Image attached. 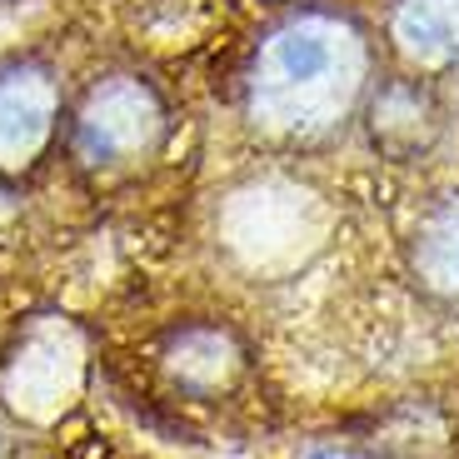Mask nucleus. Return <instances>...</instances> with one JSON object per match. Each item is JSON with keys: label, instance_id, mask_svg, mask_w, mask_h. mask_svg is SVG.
Listing matches in <instances>:
<instances>
[{"label": "nucleus", "instance_id": "obj_1", "mask_svg": "<svg viewBox=\"0 0 459 459\" xmlns=\"http://www.w3.org/2000/svg\"><path fill=\"white\" fill-rule=\"evenodd\" d=\"M365 85V40L325 11L290 15L260 40L250 70V110L270 130L315 135L334 126Z\"/></svg>", "mask_w": 459, "mask_h": 459}, {"label": "nucleus", "instance_id": "obj_2", "mask_svg": "<svg viewBox=\"0 0 459 459\" xmlns=\"http://www.w3.org/2000/svg\"><path fill=\"white\" fill-rule=\"evenodd\" d=\"M165 135V105L140 75H110L85 95L75 115V155L85 165H126L160 145Z\"/></svg>", "mask_w": 459, "mask_h": 459}, {"label": "nucleus", "instance_id": "obj_3", "mask_svg": "<svg viewBox=\"0 0 459 459\" xmlns=\"http://www.w3.org/2000/svg\"><path fill=\"white\" fill-rule=\"evenodd\" d=\"M60 126V81L46 60H0V175L30 170Z\"/></svg>", "mask_w": 459, "mask_h": 459}, {"label": "nucleus", "instance_id": "obj_4", "mask_svg": "<svg viewBox=\"0 0 459 459\" xmlns=\"http://www.w3.org/2000/svg\"><path fill=\"white\" fill-rule=\"evenodd\" d=\"M394 40L414 60L459 56V0H400L394 5Z\"/></svg>", "mask_w": 459, "mask_h": 459}, {"label": "nucleus", "instance_id": "obj_5", "mask_svg": "<svg viewBox=\"0 0 459 459\" xmlns=\"http://www.w3.org/2000/svg\"><path fill=\"white\" fill-rule=\"evenodd\" d=\"M425 270L439 285L459 290V205H449L445 215L425 230Z\"/></svg>", "mask_w": 459, "mask_h": 459}, {"label": "nucleus", "instance_id": "obj_6", "mask_svg": "<svg viewBox=\"0 0 459 459\" xmlns=\"http://www.w3.org/2000/svg\"><path fill=\"white\" fill-rule=\"evenodd\" d=\"M305 459H369V455H359V449H315Z\"/></svg>", "mask_w": 459, "mask_h": 459}]
</instances>
